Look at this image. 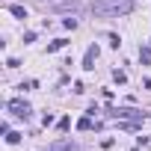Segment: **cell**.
Listing matches in <instances>:
<instances>
[{
	"label": "cell",
	"mask_w": 151,
	"mask_h": 151,
	"mask_svg": "<svg viewBox=\"0 0 151 151\" xmlns=\"http://www.w3.org/2000/svg\"><path fill=\"white\" fill-rule=\"evenodd\" d=\"M92 12L101 18H113V15H127L133 12V0H95Z\"/></svg>",
	"instance_id": "6da1fadb"
},
{
	"label": "cell",
	"mask_w": 151,
	"mask_h": 151,
	"mask_svg": "<svg viewBox=\"0 0 151 151\" xmlns=\"http://www.w3.org/2000/svg\"><path fill=\"white\" fill-rule=\"evenodd\" d=\"M110 116L113 119H122V122H142L145 119V113L142 110H133V107H116Z\"/></svg>",
	"instance_id": "7a4b0ae2"
},
{
	"label": "cell",
	"mask_w": 151,
	"mask_h": 151,
	"mask_svg": "<svg viewBox=\"0 0 151 151\" xmlns=\"http://www.w3.org/2000/svg\"><path fill=\"white\" fill-rule=\"evenodd\" d=\"M9 113H12L15 119H24V122H27L30 113H33V107H30L24 98H12V101H9Z\"/></svg>",
	"instance_id": "3957f363"
},
{
	"label": "cell",
	"mask_w": 151,
	"mask_h": 151,
	"mask_svg": "<svg viewBox=\"0 0 151 151\" xmlns=\"http://www.w3.org/2000/svg\"><path fill=\"white\" fill-rule=\"evenodd\" d=\"M98 53H101V50H98V45H92V47L86 50V56H83V68H86V71H92V68H95V62H98Z\"/></svg>",
	"instance_id": "277c9868"
},
{
	"label": "cell",
	"mask_w": 151,
	"mask_h": 151,
	"mask_svg": "<svg viewBox=\"0 0 151 151\" xmlns=\"http://www.w3.org/2000/svg\"><path fill=\"white\" fill-rule=\"evenodd\" d=\"M50 9H77V0H50Z\"/></svg>",
	"instance_id": "5b68a950"
},
{
	"label": "cell",
	"mask_w": 151,
	"mask_h": 151,
	"mask_svg": "<svg viewBox=\"0 0 151 151\" xmlns=\"http://www.w3.org/2000/svg\"><path fill=\"white\" fill-rule=\"evenodd\" d=\"M65 45H68L65 39H56V42H50V45H47V53H56V50H62Z\"/></svg>",
	"instance_id": "8992f818"
},
{
	"label": "cell",
	"mask_w": 151,
	"mask_h": 151,
	"mask_svg": "<svg viewBox=\"0 0 151 151\" xmlns=\"http://www.w3.org/2000/svg\"><path fill=\"white\" fill-rule=\"evenodd\" d=\"M139 62L142 65H151V47H139Z\"/></svg>",
	"instance_id": "52a82bcc"
},
{
	"label": "cell",
	"mask_w": 151,
	"mask_h": 151,
	"mask_svg": "<svg viewBox=\"0 0 151 151\" xmlns=\"http://www.w3.org/2000/svg\"><path fill=\"white\" fill-rule=\"evenodd\" d=\"M6 142H9V145H18V142H21V133H15V130H6Z\"/></svg>",
	"instance_id": "ba28073f"
},
{
	"label": "cell",
	"mask_w": 151,
	"mask_h": 151,
	"mask_svg": "<svg viewBox=\"0 0 151 151\" xmlns=\"http://www.w3.org/2000/svg\"><path fill=\"white\" fill-rule=\"evenodd\" d=\"M9 12H12L15 18H27V9H24V6H9Z\"/></svg>",
	"instance_id": "9c48e42d"
},
{
	"label": "cell",
	"mask_w": 151,
	"mask_h": 151,
	"mask_svg": "<svg viewBox=\"0 0 151 151\" xmlns=\"http://www.w3.org/2000/svg\"><path fill=\"white\" fill-rule=\"evenodd\" d=\"M89 127H92V119H89V116H86V119H80V122H77V130H89Z\"/></svg>",
	"instance_id": "30bf717a"
},
{
	"label": "cell",
	"mask_w": 151,
	"mask_h": 151,
	"mask_svg": "<svg viewBox=\"0 0 151 151\" xmlns=\"http://www.w3.org/2000/svg\"><path fill=\"white\" fill-rule=\"evenodd\" d=\"M113 80H116V83H124V80H127V74H124V71H119V68H116V71H113Z\"/></svg>",
	"instance_id": "8fae6325"
},
{
	"label": "cell",
	"mask_w": 151,
	"mask_h": 151,
	"mask_svg": "<svg viewBox=\"0 0 151 151\" xmlns=\"http://www.w3.org/2000/svg\"><path fill=\"white\" fill-rule=\"evenodd\" d=\"M62 27H65V30H74V27H77V18H71V15H68V18L62 21Z\"/></svg>",
	"instance_id": "7c38bea8"
}]
</instances>
